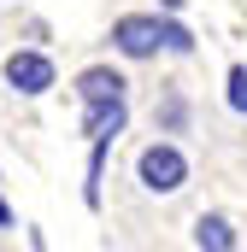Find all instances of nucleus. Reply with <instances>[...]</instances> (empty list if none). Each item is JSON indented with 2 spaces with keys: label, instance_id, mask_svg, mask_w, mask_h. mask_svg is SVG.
Segmentation results:
<instances>
[{
  "label": "nucleus",
  "instance_id": "nucleus-1",
  "mask_svg": "<svg viewBox=\"0 0 247 252\" xmlns=\"http://www.w3.org/2000/svg\"><path fill=\"white\" fill-rule=\"evenodd\" d=\"M106 41H112V53L124 64H147V59H159V53H171V59H188L194 53V30L177 12H118L112 30H106Z\"/></svg>",
  "mask_w": 247,
  "mask_h": 252
},
{
  "label": "nucleus",
  "instance_id": "nucleus-2",
  "mask_svg": "<svg viewBox=\"0 0 247 252\" xmlns=\"http://www.w3.org/2000/svg\"><path fill=\"white\" fill-rule=\"evenodd\" d=\"M129 176H135V188L147 193V199H177V193L194 182V158H188V147L177 135H159V129H153V141L135 147Z\"/></svg>",
  "mask_w": 247,
  "mask_h": 252
},
{
  "label": "nucleus",
  "instance_id": "nucleus-3",
  "mask_svg": "<svg viewBox=\"0 0 247 252\" xmlns=\"http://www.w3.org/2000/svg\"><path fill=\"white\" fill-rule=\"evenodd\" d=\"M0 82H6L18 100H41V94L59 88V64H53L47 47H12V53L0 59Z\"/></svg>",
  "mask_w": 247,
  "mask_h": 252
},
{
  "label": "nucleus",
  "instance_id": "nucleus-4",
  "mask_svg": "<svg viewBox=\"0 0 247 252\" xmlns=\"http://www.w3.org/2000/svg\"><path fill=\"white\" fill-rule=\"evenodd\" d=\"M71 94H77V106H94V100H124L129 94V70L112 59H94L82 64L77 76H71Z\"/></svg>",
  "mask_w": 247,
  "mask_h": 252
},
{
  "label": "nucleus",
  "instance_id": "nucleus-5",
  "mask_svg": "<svg viewBox=\"0 0 247 252\" xmlns=\"http://www.w3.org/2000/svg\"><path fill=\"white\" fill-rule=\"evenodd\" d=\"M129 129V94L124 100H94L82 106V141H118Z\"/></svg>",
  "mask_w": 247,
  "mask_h": 252
},
{
  "label": "nucleus",
  "instance_id": "nucleus-6",
  "mask_svg": "<svg viewBox=\"0 0 247 252\" xmlns=\"http://www.w3.org/2000/svg\"><path fill=\"white\" fill-rule=\"evenodd\" d=\"M188 241L200 252H236L242 247V229H236V217H224V211H200V217L188 223Z\"/></svg>",
  "mask_w": 247,
  "mask_h": 252
},
{
  "label": "nucleus",
  "instance_id": "nucleus-7",
  "mask_svg": "<svg viewBox=\"0 0 247 252\" xmlns=\"http://www.w3.org/2000/svg\"><path fill=\"white\" fill-rule=\"evenodd\" d=\"M153 129H159V135H188V129H194V106H188L183 88H165V94L153 100Z\"/></svg>",
  "mask_w": 247,
  "mask_h": 252
},
{
  "label": "nucleus",
  "instance_id": "nucleus-8",
  "mask_svg": "<svg viewBox=\"0 0 247 252\" xmlns=\"http://www.w3.org/2000/svg\"><path fill=\"white\" fill-rule=\"evenodd\" d=\"M106 158H112V141H88V182H82V205L100 211V182H106Z\"/></svg>",
  "mask_w": 247,
  "mask_h": 252
},
{
  "label": "nucleus",
  "instance_id": "nucleus-9",
  "mask_svg": "<svg viewBox=\"0 0 247 252\" xmlns=\"http://www.w3.org/2000/svg\"><path fill=\"white\" fill-rule=\"evenodd\" d=\"M224 100H230L236 118H247V64H230L224 70Z\"/></svg>",
  "mask_w": 247,
  "mask_h": 252
},
{
  "label": "nucleus",
  "instance_id": "nucleus-10",
  "mask_svg": "<svg viewBox=\"0 0 247 252\" xmlns=\"http://www.w3.org/2000/svg\"><path fill=\"white\" fill-rule=\"evenodd\" d=\"M12 223H18V217H12V205L0 199V229H12Z\"/></svg>",
  "mask_w": 247,
  "mask_h": 252
},
{
  "label": "nucleus",
  "instance_id": "nucleus-11",
  "mask_svg": "<svg viewBox=\"0 0 247 252\" xmlns=\"http://www.w3.org/2000/svg\"><path fill=\"white\" fill-rule=\"evenodd\" d=\"M0 6H12V0H0Z\"/></svg>",
  "mask_w": 247,
  "mask_h": 252
}]
</instances>
